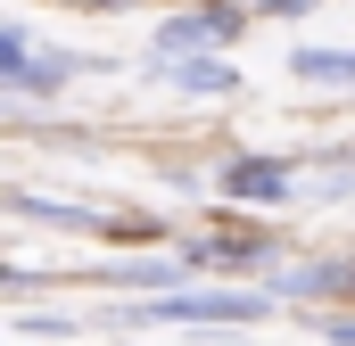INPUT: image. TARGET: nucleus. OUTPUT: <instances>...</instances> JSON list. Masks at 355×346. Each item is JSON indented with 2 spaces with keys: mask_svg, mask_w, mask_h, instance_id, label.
Here are the masks:
<instances>
[{
  "mask_svg": "<svg viewBox=\"0 0 355 346\" xmlns=\"http://www.w3.org/2000/svg\"><path fill=\"white\" fill-rule=\"evenodd\" d=\"M240 8L232 0H198V8H174L166 25H157V42H149V58H223L232 42H240Z\"/></svg>",
  "mask_w": 355,
  "mask_h": 346,
  "instance_id": "nucleus-1",
  "label": "nucleus"
},
{
  "mask_svg": "<svg viewBox=\"0 0 355 346\" xmlns=\"http://www.w3.org/2000/svg\"><path fill=\"white\" fill-rule=\"evenodd\" d=\"M272 289H174L157 305H132L124 322H265Z\"/></svg>",
  "mask_w": 355,
  "mask_h": 346,
  "instance_id": "nucleus-2",
  "label": "nucleus"
},
{
  "mask_svg": "<svg viewBox=\"0 0 355 346\" xmlns=\"http://www.w3.org/2000/svg\"><path fill=\"white\" fill-rule=\"evenodd\" d=\"M289 157H232V165L215 173V190H223V198H240V206H281V198H289Z\"/></svg>",
  "mask_w": 355,
  "mask_h": 346,
  "instance_id": "nucleus-3",
  "label": "nucleus"
},
{
  "mask_svg": "<svg viewBox=\"0 0 355 346\" xmlns=\"http://www.w3.org/2000/svg\"><path fill=\"white\" fill-rule=\"evenodd\" d=\"M149 75L190 91V99H232V91H240V66H232V58H149Z\"/></svg>",
  "mask_w": 355,
  "mask_h": 346,
  "instance_id": "nucleus-4",
  "label": "nucleus"
},
{
  "mask_svg": "<svg viewBox=\"0 0 355 346\" xmlns=\"http://www.w3.org/2000/svg\"><path fill=\"white\" fill-rule=\"evenodd\" d=\"M91 58H67V50H50V58H33V66H17V75H0V99L8 107H25V99H50V91H67L83 75Z\"/></svg>",
  "mask_w": 355,
  "mask_h": 346,
  "instance_id": "nucleus-5",
  "label": "nucleus"
},
{
  "mask_svg": "<svg viewBox=\"0 0 355 346\" xmlns=\"http://www.w3.org/2000/svg\"><path fill=\"white\" fill-rule=\"evenodd\" d=\"M8 215L17 223H58V231H107V215H91L75 198H33V190H8Z\"/></svg>",
  "mask_w": 355,
  "mask_h": 346,
  "instance_id": "nucleus-6",
  "label": "nucleus"
},
{
  "mask_svg": "<svg viewBox=\"0 0 355 346\" xmlns=\"http://www.w3.org/2000/svg\"><path fill=\"white\" fill-rule=\"evenodd\" d=\"M272 289H289V297H347L355 264H297V272H281Z\"/></svg>",
  "mask_w": 355,
  "mask_h": 346,
  "instance_id": "nucleus-7",
  "label": "nucleus"
},
{
  "mask_svg": "<svg viewBox=\"0 0 355 346\" xmlns=\"http://www.w3.org/2000/svg\"><path fill=\"white\" fill-rule=\"evenodd\" d=\"M289 66H297V83H322V91H355V50H297Z\"/></svg>",
  "mask_w": 355,
  "mask_h": 346,
  "instance_id": "nucleus-8",
  "label": "nucleus"
},
{
  "mask_svg": "<svg viewBox=\"0 0 355 346\" xmlns=\"http://www.w3.org/2000/svg\"><path fill=\"white\" fill-rule=\"evenodd\" d=\"M17 66H33V25H0V75H17Z\"/></svg>",
  "mask_w": 355,
  "mask_h": 346,
  "instance_id": "nucleus-9",
  "label": "nucleus"
},
{
  "mask_svg": "<svg viewBox=\"0 0 355 346\" xmlns=\"http://www.w3.org/2000/svg\"><path fill=\"white\" fill-rule=\"evenodd\" d=\"M257 8H265V17H314L322 0H257Z\"/></svg>",
  "mask_w": 355,
  "mask_h": 346,
  "instance_id": "nucleus-10",
  "label": "nucleus"
},
{
  "mask_svg": "<svg viewBox=\"0 0 355 346\" xmlns=\"http://www.w3.org/2000/svg\"><path fill=\"white\" fill-rule=\"evenodd\" d=\"M322 338H331V346H355V322H322Z\"/></svg>",
  "mask_w": 355,
  "mask_h": 346,
  "instance_id": "nucleus-11",
  "label": "nucleus"
},
{
  "mask_svg": "<svg viewBox=\"0 0 355 346\" xmlns=\"http://www.w3.org/2000/svg\"><path fill=\"white\" fill-rule=\"evenodd\" d=\"M67 8H124V0H67Z\"/></svg>",
  "mask_w": 355,
  "mask_h": 346,
  "instance_id": "nucleus-12",
  "label": "nucleus"
}]
</instances>
